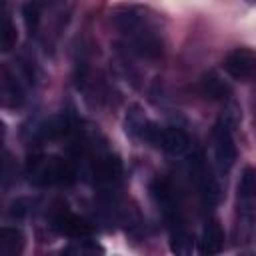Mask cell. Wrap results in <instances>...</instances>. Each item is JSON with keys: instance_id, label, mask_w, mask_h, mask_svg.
Instances as JSON below:
<instances>
[{"instance_id": "cell-1", "label": "cell", "mask_w": 256, "mask_h": 256, "mask_svg": "<svg viewBox=\"0 0 256 256\" xmlns=\"http://www.w3.org/2000/svg\"><path fill=\"white\" fill-rule=\"evenodd\" d=\"M26 176H28V182L38 188L62 186L74 180V172L70 164L58 156H48V154L32 156L26 162Z\"/></svg>"}, {"instance_id": "cell-2", "label": "cell", "mask_w": 256, "mask_h": 256, "mask_svg": "<svg viewBox=\"0 0 256 256\" xmlns=\"http://www.w3.org/2000/svg\"><path fill=\"white\" fill-rule=\"evenodd\" d=\"M212 138H214V156L216 162L220 166V170H230L238 158V150H236V142L232 136V118L230 114H224L212 130Z\"/></svg>"}, {"instance_id": "cell-3", "label": "cell", "mask_w": 256, "mask_h": 256, "mask_svg": "<svg viewBox=\"0 0 256 256\" xmlns=\"http://www.w3.org/2000/svg\"><path fill=\"white\" fill-rule=\"evenodd\" d=\"M112 24L128 38H132L140 32H146V30H152V18L146 16V10H142L138 6H122V8L114 10Z\"/></svg>"}, {"instance_id": "cell-4", "label": "cell", "mask_w": 256, "mask_h": 256, "mask_svg": "<svg viewBox=\"0 0 256 256\" xmlns=\"http://www.w3.org/2000/svg\"><path fill=\"white\" fill-rule=\"evenodd\" d=\"M190 174H192V180H194L202 200L206 204H216L220 200L222 192H220V186H218L216 178L212 176L210 168L206 166V162H204V158L200 154L194 156V160L190 164Z\"/></svg>"}, {"instance_id": "cell-5", "label": "cell", "mask_w": 256, "mask_h": 256, "mask_svg": "<svg viewBox=\"0 0 256 256\" xmlns=\"http://www.w3.org/2000/svg\"><path fill=\"white\" fill-rule=\"evenodd\" d=\"M224 70L234 80H254L256 78V52L250 48H234L224 58Z\"/></svg>"}, {"instance_id": "cell-6", "label": "cell", "mask_w": 256, "mask_h": 256, "mask_svg": "<svg viewBox=\"0 0 256 256\" xmlns=\"http://www.w3.org/2000/svg\"><path fill=\"white\" fill-rule=\"evenodd\" d=\"M52 226H54L60 234L68 236V238H90L92 232H94V228H92L84 218H80V216H76V214H72V212H68V210L56 214Z\"/></svg>"}, {"instance_id": "cell-7", "label": "cell", "mask_w": 256, "mask_h": 256, "mask_svg": "<svg viewBox=\"0 0 256 256\" xmlns=\"http://www.w3.org/2000/svg\"><path fill=\"white\" fill-rule=\"evenodd\" d=\"M158 148H162L164 152H168L172 156H182L190 148V138L178 126H162Z\"/></svg>"}, {"instance_id": "cell-8", "label": "cell", "mask_w": 256, "mask_h": 256, "mask_svg": "<svg viewBox=\"0 0 256 256\" xmlns=\"http://www.w3.org/2000/svg\"><path fill=\"white\" fill-rule=\"evenodd\" d=\"M120 174H122V164L116 156H112V154L96 156V160L92 164V176L98 184H112L120 178Z\"/></svg>"}, {"instance_id": "cell-9", "label": "cell", "mask_w": 256, "mask_h": 256, "mask_svg": "<svg viewBox=\"0 0 256 256\" xmlns=\"http://www.w3.org/2000/svg\"><path fill=\"white\" fill-rule=\"evenodd\" d=\"M224 246V232L220 228V224L216 220H206L204 228H202V234H200V240H198V250L200 254H218Z\"/></svg>"}, {"instance_id": "cell-10", "label": "cell", "mask_w": 256, "mask_h": 256, "mask_svg": "<svg viewBox=\"0 0 256 256\" xmlns=\"http://www.w3.org/2000/svg\"><path fill=\"white\" fill-rule=\"evenodd\" d=\"M170 228V248L176 254H192L194 250V236L188 230L184 220H174L168 224Z\"/></svg>"}, {"instance_id": "cell-11", "label": "cell", "mask_w": 256, "mask_h": 256, "mask_svg": "<svg viewBox=\"0 0 256 256\" xmlns=\"http://www.w3.org/2000/svg\"><path fill=\"white\" fill-rule=\"evenodd\" d=\"M200 90L206 98L210 100H228L232 94V88L226 80H222L216 72H208L202 80H200Z\"/></svg>"}, {"instance_id": "cell-12", "label": "cell", "mask_w": 256, "mask_h": 256, "mask_svg": "<svg viewBox=\"0 0 256 256\" xmlns=\"http://www.w3.org/2000/svg\"><path fill=\"white\" fill-rule=\"evenodd\" d=\"M150 120L146 118L144 110L140 106H130L128 112H126V118H124V130L130 138L134 140H144V134H146V128H148Z\"/></svg>"}, {"instance_id": "cell-13", "label": "cell", "mask_w": 256, "mask_h": 256, "mask_svg": "<svg viewBox=\"0 0 256 256\" xmlns=\"http://www.w3.org/2000/svg\"><path fill=\"white\" fill-rule=\"evenodd\" d=\"M24 250V234L14 226H4L0 232V254L16 256Z\"/></svg>"}, {"instance_id": "cell-14", "label": "cell", "mask_w": 256, "mask_h": 256, "mask_svg": "<svg viewBox=\"0 0 256 256\" xmlns=\"http://www.w3.org/2000/svg\"><path fill=\"white\" fill-rule=\"evenodd\" d=\"M238 198L242 206H252L256 200V170L254 168H244L240 182H238Z\"/></svg>"}, {"instance_id": "cell-15", "label": "cell", "mask_w": 256, "mask_h": 256, "mask_svg": "<svg viewBox=\"0 0 256 256\" xmlns=\"http://www.w3.org/2000/svg\"><path fill=\"white\" fill-rule=\"evenodd\" d=\"M2 92H4V104L6 106H22L24 102V92H22V86L20 82L10 76L8 70H4V82H2Z\"/></svg>"}, {"instance_id": "cell-16", "label": "cell", "mask_w": 256, "mask_h": 256, "mask_svg": "<svg viewBox=\"0 0 256 256\" xmlns=\"http://www.w3.org/2000/svg\"><path fill=\"white\" fill-rule=\"evenodd\" d=\"M24 20H26V26L30 32L36 30L38 26V20H40V6H38V0H28L24 4Z\"/></svg>"}, {"instance_id": "cell-17", "label": "cell", "mask_w": 256, "mask_h": 256, "mask_svg": "<svg viewBox=\"0 0 256 256\" xmlns=\"http://www.w3.org/2000/svg\"><path fill=\"white\" fill-rule=\"evenodd\" d=\"M14 42H16V28H14V24H12L10 16H8V14H4V28H2V50H4V52L12 50Z\"/></svg>"}, {"instance_id": "cell-18", "label": "cell", "mask_w": 256, "mask_h": 256, "mask_svg": "<svg viewBox=\"0 0 256 256\" xmlns=\"http://www.w3.org/2000/svg\"><path fill=\"white\" fill-rule=\"evenodd\" d=\"M76 242L78 244H74V246H68L66 248V252H76V254H94V252H102V248L98 246V244H90V240H86V238H76Z\"/></svg>"}]
</instances>
